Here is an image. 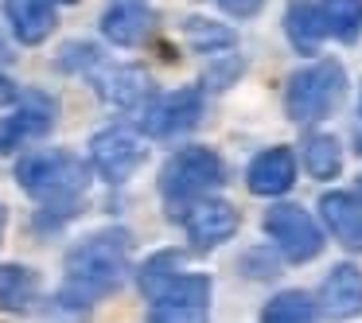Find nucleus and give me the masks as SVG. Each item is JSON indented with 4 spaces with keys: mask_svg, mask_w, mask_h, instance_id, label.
Returning a JSON list of instances; mask_svg holds the SVG:
<instances>
[{
    "mask_svg": "<svg viewBox=\"0 0 362 323\" xmlns=\"http://www.w3.org/2000/svg\"><path fill=\"white\" fill-rule=\"evenodd\" d=\"M129 230H98V234L82 237L71 253H66V276H63V300L66 307H90L94 300L110 296L125 284L129 276Z\"/></svg>",
    "mask_w": 362,
    "mask_h": 323,
    "instance_id": "f257e3e1",
    "label": "nucleus"
},
{
    "mask_svg": "<svg viewBox=\"0 0 362 323\" xmlns=\"http://www.w3.org/2000/svg\"><path fill=\"white\" fill-rule=\"evenodd\" d=\"M16 180H20V187L32 199H40L43 206L71 214L74 203H78L90 187V168L82 164L74 152L43 148V152H32V156L20 160Z\"/></svg>",
    "mask_w": 362,
    "mask_h": 323,
    "instance_id": "f03ea898",
    "label": "nucleus"
},
{
    "mask_svg": "<svg viewBox=\"0 0 362 323\" xmlns=\"http://www.w3.org/2000/svg\"><path fill=\"white\" fill-rule=\"evenodd\" d=\"M222 180H226V168H222L218 152L195 144V148H180L175 156H168V164L160 168V195L168 199V206L187 211L191 203L218 191Z\"/></svg>",
    "mask_w": 362,
    "mask_h": 323,
    "instance_id": "7ed1b4c3",
    "label": "nucleus"
},
{
    "mask_svg": "<svg viewBox=\"0 0 362 323\" xmlns=\"http://www.w3.org/2000/svg\"><path fill=\"white\" fill-rule=\"evenodd\" d=\"M346 94V71L335 63V59H323V63H312L304 71H296L288 78V90H284V113H288L296 125H308V121H320L343 102Z\"/></svg>",
    "mask_w": 362,
    "mask_h": 323,
    "instance_id": "20e7f679",
    "label": "nucleus"
},
{
    "mask_svg": "<svg viewBox=\"0 0 362 323\" xmlns=\"http://www.w3.org/2000/svg\"><path fill=\"white\" fill-rule=\"evenodd\" d=\"M265 234L273 237V245L284 253L288 261H312L323 253V234L315 226V218L304 211V206H292V203H281V206H269L265 214Z\"/></svg>",
    "mask_w": 362,
    "mask_h": 323,
    "instance_id": "39448f33",
    "label": "nucleus"
},
{
    "mask_svg": "<svg viewBox=\"0 0 362 323\" xmlns=\"http://www.w3.org/2000/svg\"><path fill=\"white\" fill-rule=\"evenodd\" d=\"M144 152L148 148L133 129H105L90 141V160H94L98 175L110 183H125L144 164Z\"/></svg>",
    "mask_w": 362,
    "mask_h": 323,
    "instance_id": "423d86ee",
    "label": "nucleus"
},
{
    "mask_svg": "<svg viewBox=\"0 0 362 323\" xmlns=\"http://www.w3.org/2000/svg\"><path fill=\"white\" fill-rule=\"evenodd\" d=\"M203 117V94L199 90H175V94H164L144 110L141 117V129L148 136H180L187 129L199 125Z\"/></svg>",
    "mask_w": 362,
    "mask_h": 323,
    "instance_id": "0eeeda50",
    "label": "nucleus"
},
{
    "mask_svg": "<svg viewBox=\"0 0 362 323\" xmlns=\"http://www.w3.org/2000/svg\"><path fill=\"white\" fill-rule=\"evenodd\" d=\"M238 211L226 203V199H199L183 211V226H187V237L195 249H214V245L230 242L238 234Z\"/></svg>",
    "mask_w": 362,
    "mask_h": 323,
    "instance_id": "6e6552de",
    "label": "nucleus"
},
{
    "mask_svg": "<svg viewBox=\"0 0 362 323\" xmlns=\"http://www.w3.org/2000/svg\"><path fill=\"white\" fill-rule=\"evenodd\" d=\"M156 32V12L144 0H117L102 16V35L117 47H141Z\"/></svg>",
    "mask_w": 362,
    "mask_h": 323,
    "instance_id": "1a4fd4ad",
    "label": "nucleus"
},
{
    "mask_svg": "<svg viewBox=\"0 0 362 323\" xmlns=\"http://www.w3.org/2000/svg\"><path fill=\"white\" fill-rule=\"evenodd\" d=\"M245 183H250L253 195H284L296 183V156H292V148L261 152L250 164V172H245Z\"/></svg>",
    "mask_w": 362,
    "mask_h": 323,
    "instance_id": "9d476101",
    "label": "nucleus"
},
{
    "mask_svg": "<svg viewBox=\"0 0 362 323\" xmlns=\"http://www.w3.org/2000/svg\"><path fill=\"white\" fill-rule=\"evenodd\" d=\"M323 312L331 319H351V315L362 312V269L354 265H335L323 281Z\"/></svg>",
    "mask_w": 362,
    "mask_h": 323,
    "instance_id": "9b49d317",
    "label": "nucleus"
},
{
    "mask_svg": "<svg viewBox=\"0 0 362 323\" xmlns=\"http://www.w3.org/2000/svg\"><path fill=\"white\" fill-rule=\"evenodd\" d=\"M320 214L335 242H343L346 249H362V203L358 199L346 195V191H327L320 199Z\"/></svg>",
    "mask_w": 362,
    "mask_h": 323,
    "instance_id": "f8f14e48",
    "label": "nucleus"
},
{
    "mask_svg": "<svg viewBox=\"0 0 362 323\" xmlns=\"http://www.w3.org/2000/svg\"><path fill=\"white\" fill-rule=\"evenodd\" d=\"M4 12L20 43H43L59 24L51 0H4Z\"/></svg>",
    "mask_w": 362,
    "mask_h": 323,
    "instance_id": "ddd939ff",
    "label": "nucleus"
},
{
    "mask_svg": "<svg viewBox=\"0 0 362 323\" xmlns=\"http://www.w3.org/2000/svg\"><path fill=\"white\" fill-rule=\"evenodd\" d=\"M51 121H55V105H51L47 98H32L16 117H8L4 125H0V152L12 148V144H20V141H28V136L47 133Z\"/></svg>",
    "mask_w": 362,
    "mask_h": 323,
    "instance_id": "4468645a",
    "label": "nucleus"
},
{
    "mask_svg": "<svg viewBox=\"0 0 362 323\" xmlns=\"http://www.w3.org/2000/svg\"><path fill=\"white\" fill-rule=\"evenodd\" d=\"M40 292V276L28 265H4L0 269V312H28Z\"/></svg>",
    "mask_w": 362,
    "mask_h": 323,
    "instance_id": "2eb2a0df",
    "label": "nucleus"
},
{
    "mask_svg": "<svg viewBox=\"0 0 362 323\" xmlns=\"http://www.w3.org/2000/svg\"><path fill=\"white\" fill-rule=\"evenodd\" d=\"M284 28H288V40L296 43L300 51H315V43L327 35V24H323V12L308 0H292L288 12H284Z\"/></svg>",
    "mask_w": 362,
    "mask_h": 323,
    "instance_id": "dca6fc26",
    "label": "nucleus"
},
{
    "mask_svg": "<svg viewBox=\"0 0 362 323\" xmlns=\"http://www.w3.org/2000/svg\"><path fill=\"white\" fill-rule=\"evenodd\" d=\"M98 90H102V94L110 98L113 105H125V110H133V105H141L144 98L152 94V82H148V74L133 71V66H117V71L105 74Z\"/></svg>",
    "mask_w": 362,
    "mask_h": 323,
    "instance_id": "f3484780",
    "label": "nucleus"
},
{
    "mask_svg": "<svg viewBox=\"0 0 362 323\" xmlns=\"http://www.w3.org/2000/svg\"><path fill=\"white\" fill-rule=\"evenodd\" d=\"M304 168L308 175H315V180H335L339 168H343V152H339L335 136L327 133H308L304 136Z\"/></svg>",
    "mask_w": 362,
    "mask_h": 323,
    "instance_id": "a211bd4d",
    "label": "nucleus"
},
{
    "mask_svg": "<svg viewBox=\"0 0 362 323\" xmlns=\"http://www.w3.org/2000/svg\"><path fill=\"white\" fill-rule=\"evenodd\" d=\"M180 265H183V257L175 249H164V253H152L148 261L141 265V273H136V284H141V292L148 300H156L160 292L168 288V284L180 276Z\"/></svg>",
    "mask_w": 362,
    "mask_h": 323,
    "instance_id": "6ab92c4d",
    "label": "nucleus"
},
{
    "mask_svg": "<svg viewBox=\"0 0 362 323\" xmlns=\"http://www.w3.org/2000/svg\"><path fill=\"white\" fill-rule=\"evenodd\" d=\"M261 323H315V304L308 292H276L261 312Z\"/></svg>",
    "mask_w": 362,
    "mask_h": 323,
    "instance_id": "aec40b11",
    "label": "nucleus"
},
{
    "mask_svg": "<svg viewBox=\"0 0 362 323\" xmlns=\"http://www.w3.org/2000/svg\"><path fill=\"white\" fill-rule=\"evenodd\" d=\"M320 12H323V24H327V32L335 35V40H343V43L358 40V32H362V0H323Z\"/></svg>",
    "mask_w": 362,
    "mask_h": 323,
    "instance_id": "412c9836",
    "label": "nucleus"
},
{
    "mask_svg": "<svg viewBox=\"0 0 362 323\" xmlns=\"http://www.w3.org/2000/svg\"><path fill=\"white\" fill-rule=\"evenodd\" d=\"M183 32H187V40L195 43L199 51H206V55L234 47V32H230V28H222V24H214V20H199V16H191L187 24H183Z\"/></svg>",
    "mask_w": 362,
    "mask_h": 323,
    "instance_id": "4be33fe9",
    "label": "nucleus"
},
{
    "mask_svg": "<svg viewBox=\"0 0 362 323\" xmlns=\"http://www.w3.org/2000/svg\"><path fill=\"white\" fill-rule=\"evenodd\" d=\"M148 323H206V304H156Z\"/></svg>",
    "mask_w": 362,
    "mask_h": 323,
    "instance_id": "5701e85b",
    "label": "nucleus"
},
{
    "mask_svg": "<svg viewBox=\"0 0 362 323\" xmlns=\"http://www.w3.org/2000/svg\"><path fill=\"white\" fill-rule=\"evenodd\" d=\"M218 4H222V12L245 20V16H253V12H261V4H265V0H218Z\"/></svg>",
    "mask_w": 362,
    "mask_h": 323,
    "instance_id": "b1692460",
    "label": "nucleus"
},
{
    "mask_svg": "<svg viewBox=\"0 0 362 323\" xmlns=\"http://www.w3.org/2000/svg\"><path fill=\"white\" fill-rule=\"evenodd\" d=\"M16 94H20V90H16V82L0 74V105H12V102H16Z\"/></svg>",
    "mask_w": 362,
    "mask_h": 323,
    "instance_id": "393cba45",
    "label": "nucleus"
},
{
    "mask_svg": "<svg viewBox=\"0 0 362 323\" xmlns=\"http://www.w3.org/2000/svg\"><path fill=\"white\" fill-rule=\"evenodd\" d=\"M4 222H8V206L0 203V234H4Z\"/></svg>",
    "mask_w": 362,
    "mask_h": 323,
    "instance_id": "a878e982",
    "label": "nucleus"
},
{
    "mask_svg": "<svg viewBox=\"0 0 362 323\" xmlns=\"http://www.w3.org/2000/svg\"><path fill=\"white\" fill-rule=\"evenodd\" d=\"M358 195H362V183H358ZM358 203H362V199H358Z\"/></svg>",
    "mask_w": 362,
    "mask_h": 323,
    "instance_id": "bb28decb",
    "label": "nucleus"
},
{
    "mask_svg": "<svg viewBox=\"0 0 362 323\" xmlns=\"http://www.w3.org/2000/svg\"><path fill=\"white\" fill-rule=\"evenodd\" d=\"M63 4H74V0H63Z\"/></svg>",
    "mask_w": 362,
    "mask_h": 323,
    "instance_id": "cd10ccee",
    "label": "nucleus"
}]
</instances>
